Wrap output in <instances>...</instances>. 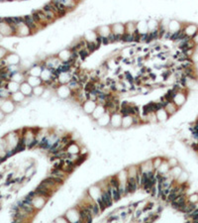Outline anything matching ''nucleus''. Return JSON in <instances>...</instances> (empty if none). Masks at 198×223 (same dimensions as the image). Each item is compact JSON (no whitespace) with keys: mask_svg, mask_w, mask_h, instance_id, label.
<instances>
[{"mask_svg":"<svg viewBox=\"0 0 198 223\" xmlns=\"http://www.w3.org/2000/svg\"><path fill=\"white\" fill-rule=\"evenodd\" d=\"M97 37H98V35H97L95 30H88V31L85 32L82 38L84 39L86 43H96Z\"/></svg>","mask_w":198,"mask_h":223,"instance_id":"10","label":"nucleus"},{"mask_svg":"<svg viewBox=\"0 0 198 223\" xmlns=\"http://www.w3.org/2000/svg\"><path fill=\"white\" fill-rule=\"evenodd\" d=\"M20 91L25 96H31V95H33V86H30L28 81H23L20 84Z\"/></svg>","mask_w":198,"mask_h":223,"instance_id":"17","label":"nucleus"},{"mask_svg":"<svg viewBox=\"0 0 198 223\" xmlns=\"http://www.w3.org/2000/svg\"><path fill=\"white\" fill-rule=\"evenodd\" d=\"M122 42L123 43H132V42H135V36L133 34L124 33L122 35Z\"/></svg>","mask_w":198,"mask_h":223,"instance_id":"35","label":"nucleus"},{"mask_svg":"<svg viewBox=\"0 0 198 223\" xmlns=\"http://www.w3.org/2000/svg\"><path fill=\"white\" fill-rule=\"evenodd\" d=\"M188 179H189V176H188V174H187L186 172H182L181 174L179 175V177H177L176 179V184H179V185H181V184H185V182H188Z\"/></svg>","mask_w":198,"mask_h":223,"instance_id":"32","label":"nucleus"},{"mask_svg":"<svg viewBox=\"0 0 198 223\" xmlns=\"http://www.w3.org/2000/svg\"><path fill=\"white\" fill-rule=\"evenodd\" d=\"M141 213H142L141 210H138V211L135 212V217H137V218H138V217L140 216V214H141Z\"/></svg>","mask_w":198,"mask_h":223,"instance_id":"50","label":"nucleus"},{"mask_svg":"<svg viewBox=\"0 0 198 223\" xmlns=\"http://www.w3.org/2000/svg\"><path fill=\"white\" fill-rule=\"evenodd\" d=\"M57 96L61 99H69L71 97L72 91L71 89L67 86V84H59L56 88Z\"/></svg>","mask_w":198,"mask_h":223,"instance_id":"2","label":"nucleus"},{"mask_svg":"<svg viewBox=\"0 0 198 223\" xmlns=\"http://www.w3.org/2000/svg\"><path fill=\"white\" fill-rule=\"evenodd\" d=\"M64 216L66 217V219L69 220V222H80V213L78 207H74L69 210H67L66 213Z\"/></svg>","mask_w":198,"mask_h":223,"instance_id":"4","label":"nucleus"},{"mask_svg":"<svg viewBox=\"0 0 198 223\" xmlns=\"http://www.w3.org/2000/svg\"><path fill=\"white\" fill-rule=\"evenodd\" d=\"M66 151L69 154L71 155H79L80 154V147L76 142H69L66 146Z\"/></svg>","mask_w":198,"mask_h":223,"instance_id":"15","label":"nucleus"},{"mask_svg":"<svg viewBox=\"0 0 198 223\" xmlns=\"http://www.w3.org/2000/svg\"><path fill=\"white\" fill-rule=\"evenodd\" d=\"M167 163H169V167L172 168V167H175L178 165V161H177L176 159H174V158H171V159H169L167 160Z\"/></svg>","mask_w":198,"mask_h":223,"instance_id":"46","label":"nucleus"},{"mask_svg":"<svg viewBox=\"0 0 198 223\" xmlns=\"http://www.w3.org/2000/svg\"><path fill=\"white\" fill-rule=\"evenodd\" d=\"M71 79H72L71 72H62V74H59V76H57V82H59V84H67Z\"/></svg>","mask_w":198,"mask_h":223,"instance_id":"13","label":"nucleus"},{"mask_svg":"<svg viewBox=\"0 0 198 223\" xmlns=\"http://www.w3.org/2000/svg\"><path fill=\"white\" fill-rule=\"evenodd\" d=\"M156 115H157V122H164L170 117L169 115L167 114V112L165 111L164 108H160V109L157 110V111L156 112Z\"/></svg>","mask_w":198,"mask_h":223,"instance_id":"25","label":"nucleus"},{"mask_svg":"<svg viewBox=\"0 0 198 223\" xmlns=\"http://www.w3.org/2000/svg\"><path fill=\"white\" fill-rule=\"evenodd\" d=\"M138 187H139V184H138L136 180V177H128L127 182H126V195L136 192Z\"/></svg>","mask_w":198,"mask_h":223,"instance_id":"6","label":"nucleus"},{"mask_svg":"<svg viewBox=\"0 0 198 223\" xmlns=\"http://www.w3.org/2000/svg\"><path fill=\"white\" fill-rule=\"evenodd\" d=\"M164 108L165 109V111L167 112V114H169V116H172V115H174L177 112V110L179 109L174 101H167V103H165Z\"/></svg>","mask_w":198,"mask_h":223,"instance_id":"20","label":"nucleus"},{"mask_svg":"<svg viewBox=\"0 0 198 223\" xmlns=\"http://www.w3.org/2000/svg\"><path fill=\"white\" fill-rule=\"evenodd\" d=\"M109 184L111 185V187H116V189H118L119 185H120V182L118 180V177H117V176H114V177H111L109 180Z\"/></svg>","mask_w":198,"mask_h":223,"instance_id":"39","label":"nucleus"},{"mask_svg":"<svg viewBox=\"0 0 198 223\" xmlns=\"http://www.w3.org/2000/svg\"><path fill=\"white\" fill-rule=\"evenodd\" d=\"M96 202L98 203V205H99V208H100V210H101V212H103V211H105V209L107 208V206L105 205V203L103 202V200L101 199V196L99 197V198H97L96 199Z\"/></svg>","mask_w":198,"mask_h":223,"instance_id":"44","label":"nucleus"},{"mask_svg":"<svg viewBox=\"0 0 198 223\" xmlns=\"http://www.w3.org/2000/svg\"><path fill=\"white\" fill-rule=\"evenodd\" d=\"M27 81L30 83V86H32L33 87H36V86H41V84L44 83L41 77L40 76H29L28 79H27Z\"/></svg>","mask_w":198,"mask_h":223,"instance_id":"29","label":"nucleus"},{"mask_svg":"<svg viewBox=\"0 0 198 223\" xmlns=\"http://www.w3.org/2000/svg\"><path fill=\"white\" fill-rule=\"evenodd\" d=\"M7 89H8L11 93L18 91V90H20V83L19 82L14 81H11L8 83V86H7Z\"/></svg>","mask_w":198,"mask_h":223,"instance_id":"33","label":"nucleus"},{"mask_svg":"<svg viewBox=\"0 0 198 223\" xmlns=\"http://www.w3.org/2000/svg\"><path fill=\"white\" fill-rule=\"evenodd\" d=\"M85 48L88 50V52L90 53V54H92L93 52H95L96 50L99 49V47L97 46L96 43H86L85 44Z\"/></svg>","mask_w":198,"mask_h":223,"instance_id":"38","label":"nucleus"},{"mask_svg":"<svg viewBox=\"0 0 198 223\" xmlns=\"http://www.w3.org/2000/svg\"><path fill=\"white\" fill-rule=\"evenodd\" d=\"M77 52H78V56H79L80 59L82 60V61L86 59V58L90 55V53L88 52V50H87L85 47H84V48H81V49L78 50Z\"/></svg>","mask_w":198,"mask_h":223,"instance_id":"37","label":"nucleus"},{"mask_svg":"<svg viewBox=\"0 0 198 223\" xmlns=\"http://www.w3.org/2000/svg\"><path fill=\"white\" fill-rule=\"evenodd\" d=\"M134 125V119L133 115H124L122 118V127L123 128H129Z\"/></svg>","mask_w":198,"mask_h":223,"instance_id":"27","label":"nucleus"},{"mask_svg":"<svg viewBox=\"0 0 198 223\" xmlns=\"http://www.w3.org/2000/svg\"><path fill=\"white\" fill-rule=\"evenodd\" d=\"M62 61L59 59V57L57 56H50L47 58V60L44 62V65L46 66L47 67H49V69H52V71H55V69H57V67H59V66L62 65Z\"/></svg>","mask_w":198,"mask_h":223,"instance_id":"3","label":"nucleus"},{"mask_svg":"<svg viewBox=\"0 0 198 223\" xmlns=\"http://www.w3.org/2000/svg\"><path fill=\"white\" fill-rule=\"evenodd\" d=\"M13 108L14 106L11 101H6L2 105V109H3L4 112H11V110H13Z\"/></svg>","mask_w":198,"mask_h":223,"instance_id":"40","label":"nucleus"},{"mask_svg":"<svg viewBox=\"0 0 198 223\" xmlns=\"http://www.w3.org/2000/svg\"><path fill=\"white\" fill-rule=\"evenodd\" d=\"M122 118L123 115L119 111L111 113V118H110V126L117 129L122 127Z\"/></svg>","mask_w":198,"mask_h":223,"instance_id":"7","label":"nucleus"},{"mask_svg":"<svg viewBox=\"0 0 198 223\" xmlns=\"http://www.w3.org/2000/svg\"><path fill=\"white\" fill-rule=\"evenodd\" d=\"M187 201L190 203H198V194L194 192V194H190L187 196Z\"/></svg>","mask_w":198,"mask_h":223,"instance_id":"43","label":"nucleus"},{"mask_svg":"<svg viewBox=\"0 0 198 223\" xmlns=\"http://www.w3.org/2000/svg\"><path fill=\"white\" fill-rule=\"evenodd\" d=\"M97 35H99L102 38H108V36L112 33L111 25H102L95 29Z\"/></svg>","mask_w":198,"mask_h":223,"instance_id":"9","label":"nucleus"},{"mask_svg":"<svg viewBox=\"0 0 198 223\" xmlns=\"http://www.w3.org/2000/svg\"><path fill=\"white\" fill-rule=\"evenodd\" d=\"M189 91H190V90H188L187 88H183V89L179 90V91H177L176 94L174 95L172 101H174V103L176 104V106L178 107V108H180L181 106H183L184 103L186 102L187 95H188V92Z\"/></svg>","mask_w":198,"mask_h":223,"instance_id":"1","label":"nucleus"},{"mask_svg":"<svg viewBox=\"0 0 198 223\" xmlns=\"http://www.w3.org/2000/svg\"><path fill=\"white\" fill-rule=\"evenodd\" d=\"M105 112H106V108H105L104 104H100V103H97L96 107H95L94 111L92 112L91 114V117L92 119L94 120H97L98 118H100V117L103 115Z\"/></svg>","mask_w":198,"mask_h":223,"instance_id":"14","label":"nucleus"},{"mask_svg":"<svg viewBox=\"0 0 198 223\" xmlns=\"http://www.w3.org/2000/svg\"><path fill=\"white\" fill-rule=\"evenodd\" d=\"M110 118H111V113L108 112V111H106L101 117H100V118H98L96 120L97 124H98L100 127L109 126L110 125Z\"/></svg>","mask_w":198,"mask_h":223,"instance_id":"16","label":"nucleus"},{"mask_svg":"<svg viewBox=\"0 0 198 223\" xmlns=\"http://www.w3.org/2000/svg\"><path fill=\"white\" fill-rule=\"evenodd\" d=\"M76 1L77 2V3H79V1H80V0H76Z\"/></svg>","mask_w":198,"mask_h":223,"instance_id":"51","label":"nucleus"},{"mask_svg":"<svg viewBox=\"0 0 198 223\" xmlns=\"http://www.w3.org/2000/svg\"><path fill=\"white\" fill-rule=\"evenodd\" d=\"M182 172H183L182 167H180L179 165H177V166H175V167L170 168L169 174V177H171L174 180H176V179L179 177V175L181 174Z\"/></svg>","mask_w":198,"mask_h":223,"instance_id":"24","label":"nucleus"},{"mask_svg":"<svg viewBox=\"0 0 198 223\" xmlns=\"http://www.w3.org/2000/svg\"><path fill=\"white\" fill-rule=\"evenodd\" d=\"M47 199H48V197L43 196V195H40V194H37L36 196L33 198V202H32V203H33L34 207L36 209H40V208H42L45 204H46Z\"/></svg>","mask_w":198,"mask_h":223,"instance_id":"12","label":"nucleus"},{"mask_svg":"<svg viewBox=\"0 0 198 223\" xmlns=\"http://www.w3.org/2000/svg\"><path fill=\"white\" fill-rule=\"evenodd\" d=\"M57 57H59V59L61 60L62 62H69L71 58V51L69 50V48L64 49V50H62L61 52H59Z\"/></svg>","mask_w":198,"mask_h":223,"instance_id":"19","label":"nucleus"},{"mask_svg":"<svg viewBox=\"0 0 198 223\" xmlns=\"http://www.w3.org/2000/svg\"><path fill=\"white\" fill-rule=\"evenodd\" d=\"M137 33L140 34V35L149 33L147 21H145V20H141V21L137 22Z\"/></svg>","mask_w":198,"mask_h":223,"instance_id":"23","label":"nucleus"},{"mask_svg":"<svg viewBox=\"0 0 198 223\" xmlns=\"http://www.w3.org/2000/svg\"><path fill=\"white\" fill-rule=\"evenodd\" d=\"M55 222H69V220H67L66 217L64 215V216L57 217V219H55Z\"/></svg>","mask_w":198,"mask_h":223,"instance_id":"47","label":"nucleus"},{"mask_svg":"<svg viewBox=\"0 0 198 223\" xmlns=\"http://www.w3.org/2000/svg\"><path fill=\"white\" fill-rule=\"evenodd\" d=\"M111 30H112V33H114L115 35L122 36V35L125 33V24H123V23L112 24L111 25Z\"/></svg>","mask_w":198,"mask_h":223,"instance_id":"22","label":"nucleus"},{"mask_svg":"<svg viewBox=\"0 0 198 223\" xmlns=\"http://www.w3.org/2000/svg\"><path fill=\"white\" fill-rule=\"evenodd\" d=\"M125 33L128 34H136L137 33V22H127L125 24Z\"/></svg>","mask_w":198,"mask_h":223,"instance_id":"26","label":"nucleus"},{"mask_svg":"<svg viewBox=\"0 0 198 223\" xmlns=\"http://www.w3.org/2000/svg\"><path fill=\"white\" fill-rule=\"evenodd\" d=\"M24 22H25V24L29 27L30 30H31L32 32L36 31V30L38 29V24H37V22L34 20L32 15H27V16H25L24 17Z\"/></svg>","mask_w":198,"mask_h":223,"instance_id":"18","label":"nucleus"},{"mask_svg":"<svg viewBox=\"0 0 198 223\" xmlns=\"http://www.w3.org/2000/svg\"><path fill=\"white\" fill-rule=\"evenodd\" d=\"M183 27V24L181 23L180 21L176 19H172L169 21V31L170 33H175V32H178L180 30L182 29Z\"/></svg>","mask_w":198,"mask_h":223,"instance_id":"11","label":"nucleus"},{"mask_svg":"<svg viewBox=\"0 0 198 223\" xmlns=\"http://www.w3.org/2000/svg\"><path fill=\"white\" fill-rule=\"evenodd\" d=\"M91 212H92V215H93V217L98 216V215L101 213V210H100V208H99V205H98V203H97L96 201L94 202L93 206H92Z\"/></svg>","mask_w":198,"mask_h":223,"instance_id":"42","label":"nucleus"},{"mask_svg":"<svg viewBox=\"0 0 198 223\" xmlns=\"http://www.w3.org/2000/svg\"><path fill=\"white\" fill-rule=\"evenodd\" d=\"M147 23H148V29H149V32L157 31L160 28V21H157L156 19H150L149 21H147Z\"/></svg>","mask_w":198,"mask_h":223,"instance_id":"30","label":"nucleus"},{"mask_svg":"<svg viewBox=\"0 0 198 223\" xmlns=\"http://www.w3.org/2000/svg\"><path fill=\"white\" fill-rule=\"evenodd\" d=\"M192 41H193V43L196 45V46H198V33L195 35V36H193L192 37Z\"/></svg>","mask_w":198,"mask_h":223,"instance_id":"48","label":"nucleus"},{"mask_svg":"<svg viewBox=\"0 0 198 223\" xmlns=\"http://www.w3.org/2000/svg\"><path fill=\"white\" fill-rule=\"evenodd\" d=\"M182 29L184 31L185 36L189 37V38H192L198 33V25L194 23H185L183 24Z\"/></svg>","mask_w":198,"mask_h":223,"instance_id":"5","label":"nucleus"},{"mask_svg":"<svg viewBox=\"0 0 198 223\" xmlns=\"http://www.w3.org/2000/svg\"><path fill=\"white\" fill-rule=\"evenodd\" d=\"M164 160V159H162V158H160V157L155 158V159L152 160V161H153V167H154V169L156 170V171L160 168V164H162Z\"/></svg>","mask_w":198,"mask_h":223,"instance_id":"41","label":"nucleus"},{"mask_svg":"<svg viewBox=\"0 0 198 223\" xmlns=\"http://www.w3.org/2000/svg\"><path fill=\"white\" fill-rule=\"evenodd\" d=\"M44 66H45L44 64H35L34 66H32L31 69H29V74L34 76H40L42 74Z\"/></svg>","mask_w":198,"mask_h":223,"instance_id":"21","label":"nucleus"},{"mask_svg":"<svg viewBox=\"0 0 198 223\" xmlns=\"http://www.w3.org/2000/svg\"><path fill=\"white\" fill-rule=\"evenodd\" d=\"M97 105V102L95 100L92 99H86L85 101L82 103V110L84 111V113L91 115L92 112L94 111L95 107Z\"/></svg>","mask_w":198,"mask_h":223,"instance_id":"8","label":"nucleus"},{"mask_svg":"<svg viewBox=\"0 0 198 223\" xmlns=\"http://www.w3.org/2000/svg\"><path fill=\"white\" fill-rule=\"evenodd\" d=\"M169 170H170V167L169 163H167V160H164L162 164H160V168L157 170V172L159 173L160 175H167L169 173Z\"/></svg>","mask_w":198,"mask_h":223,"instance_id":"28","label":"nucleus"},{"mask_svg":"<svg viewBox=\"0 0 198 223\" xmlns=\"http://www.w3.org/2000/svg\"><path fill=\"white\" fill-rule=\"evenodd\" d=\"M9 62L10 65H13V66H15V65H17L19 62V58L16 56V55H12L11 57H9Z\"/></svg>","mask_w":198,"mask_h":223,"instance_id":"45","label":"nucleus"},{"mask_svg":"<svg viewBox=\"0 0 198 223\" xmlns=\"http://www.w3.org/2000/svg\"><path fill=\"white\" fill-rule=\"evenodd\" d=\"M109 187V189H110V191H111V195H112V198H113V201L114 202H117V201H119L120 200V198H121V194H120V192H119V189H116V187H111V185H108Z\"/></svg>","mask_w":198,"mask_h":223,"instance_id":"31","label":"nucleus"},{"mask_svg":"<svg viewBox=\"0 0 198 223\" xmlns=\"http://www.w3.org/2000/svg\"><path fill=\"white\" fill-rule=\"evenodd\" d=\"M45 90H46V87H45L44 84H41V86L33 87V94L35 96H42Z\"/></svg>","mask_w":198,"mask_h":223,"instance_id":"34","label":"nucleus"},{"mask_svg":"<svg viewBox=\"0 0 198 223\" xmlns=\"http://www.w3.org/2000/svg\"><path fill=\"white\" fill-rule=\"evenodd\" d=\"M110 44L108 38H102V45H108Z\"/></svg>","mask_w":198,"mask_h":223,"instance_id":"49","label":"nucleus"},{"mask_svg":"<svg viewBox=\"0 0 198 223\" xmlns=\"http://www.w3.org/2000/svg\"><path fill=\"white\" fill-rule=\"evenodd\" d=\"M25 97H26V96H25V95L22 93L20 90H18V91L13 92V93H12V98H13L14 101H16V102L22 101V100H23Z\"/></svg>","mask_w":198,"mask_h":223,"instance_id":"36","label":"nucleus"}]
</instances>
